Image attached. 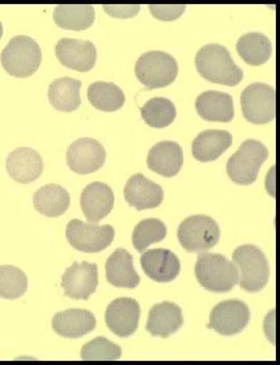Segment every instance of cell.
Wrapping results in <instances>:
<instances>
[{"label": "cell", "mask_w": 280, "mask_h": 365, "mask_svg": "<svg viewBox=\"0 0 280 365\" xmlns=\"http://www.w3.org/2000/svg\"><path fill=\"white\" fill-rule=\"evenodd\" d=\"M194 62L200 76L214 84L233 87L243 80V71L234 62L230 51L219 43L201 48Z\"/></svg>", "instance_id": "1"}, {"label": "cell", "mask_w": 280, "mask_h": 365, "mask_svg": "<svg viewBox=\"0 0 280 365\" xmlns=\"http://www.w3.org/2000/svg\"><path fill=\"white\" fill-rule=\"evenodd\" d=\"M194 274L201 286L211 292H228L239 282L237 267L221 254H201Z\"/></svg>", "instance_id": "2"}, {"label": "cell", "mask_w": 280, "mask_h": 365, "mask_svg": "<svg viewBox=\"0 0 280 365\" xmlns=\"http://www.w3.org/2000/svg\"><path fill=\"white\" fill-rule=\"evenodd\" d=\"M0 62L9 75L15 78L30 77L41 66V47L30 36H15L2 51Z\"/></svg>", "instance_id": "3"}, {"label": "cell", "mask_w": 280, "mask_h": 365, "mask_svg": "<svg viewBox=\"0 0 280 365\" xmlns=\"http://www.w3.org/2000/svg\"><path fill=\"white\" fill-rule=\"evenodd\" d=\"M268 157L269 151L263 143L256 140H245L229 159L226 173L235 184L242 186L254 184Z\"/></svg>", "instance_id": "4"}, {"label": "cell", "mask_w": 280, "mask_h": 365, "mask_svg": "<svg viewBox=\"0 0 280 365\" xmlns=\"http://www.w3.org/2000/svg\"><path fill=\"white\" fill-rule=\"evenodd\" d=\"M178 63L174 57L163 51H150L136 60L135 73L147 89H159L172 84L178 76Z\"/></svg>", "instance_id": "5"}, {"label": "cell", "mask_w": 280, "mask_h": 365, "mask_svg": "<svg viewBox=\"0 0 280 365\" xmlns=\"http://www.w3.org/2000/svg\"><path fill=\"white\" fill-rule=\"evenodd\" d=\"M233 260L239 269L240 287L249 292H259L267 285L270 267L265 254L254 245H242L233 253Z\"/></svg>", "instance_id": "6"}, {"label": "cell", "mask_w": 280, "mask_h": 365, "mask_svg": "<svg viewBox=\"0 0 280 365\" xmlns=\"http://www.w3.org/2000/svg\"><path fill=\"white\" fill-rule=\"evenodd\" d=\"M177 237L185 250L200 253L216 246L221 237V230L211 217L196 215L182 221L178 228Z\"/></svg>", "instance_id": "7"}, {"label": "cell", "mask_w": 280, "mask_h": 365, "mask_svg": "<svg viewBox=\"0 0 280 365\" xmlns=\"http://www.w3.org/2000/svg\"><path fill=\"white\" fill-rule=\"evenodd\" d=\"M243 115L256 125L270 123L276 115V91L264 83H254L241 93Z\"/></svg>", "instance_id": "8"}, {"label": "cell", "mask_w": 280, "mask_h": 365, "mask_svg": "<svg viewBox=\"0 0 280 365\" xmlns=\"http://www.w3.org/2000/svg\"><path fill=\"white\" fill-rule=\"evenodd\" d=\"M66 240L73 248L85 253H97L106 250L115 237V230L111 225L84 223L74 219L66 226Z\"/></svg>", "instance_id": "9"}, {"label": "cell", "mask_w": 280, "mask_h": 365, "mask_svg": "<svg viewBox=\"0 0 280 365\" xmlns=\"http://www.w3.org/2000/svg\"><path fill=\"white\" fill-rule=\"evenodd\" d=\"M249 320L251 311L246 304L237 299L224 300L212 309L207 327L222 336H235L246 328Z\"/></svg>", "instance_id": "10"}, {"label": "cell", "mask_w": 280, "mask_h": 365, "mask_svg": "<svg viewBox=\"0 0 280 365\" xmlns=\"http://www.w3.org/2000/svg\"><path fill=\"white\" fill-rule=\"evenodd\" d=\"M106 157L104 145L90 138H79L66 151V163L78 175H89L101 170L106 163Z\"/></svg>", "instance_id": "11"}, {"label": "cell", "mask_w": 280, "mask_h": 365, "mask_svg": "<svg viewBox=\"0 0 280 365\" xmlns=\"http://www.w3.org/2000/svg\"><path fill=\"white\" fill-rule=\"evenodd\" d=\"M99 286V269L96 263L75 262L64 272L61 287L64 295L73 299L87 300Z\"/></svg>", "instance_id": "12"}, {"label": "cell", "mask_w": 280, "mask_h": 365, "mask_svg": "<svg viewBox=\"0 0 280 365\" xmlns=\"http://www.w3.org/2000/svg\"><path fill=\"white\" fill-rule=\"evenodd\" d=\"M55 54L62 66L80 73L91 71L96 63V48L90 41L59 39L55 46Z\"/></svg>", "instance_id": "13"}, {"label": "cell", "mask_w": 280, "mask_h": 365, "mask_svg": "<svg viewBox=\"0 0 280 365\" xmlns=\"http://www.w3.org/2000/svg\"><path fill=\"white\" fill-rule=\"evenodd\" d=\"M140 315V304L136 300L133 298H117L106 308V327L117 336H131L139 327Z\"/></svg>", "instance_id": "14"}, {"label": "cell", "mask_w": 280, "mask_h": 365, "mask_svg": "<svg viewBox=\"0 0 280 365\" xmlns=\"http://www.w3.org/2000/svg\"><path fill=\"white\" fill-rule=\"evenodd\" d=\"M164 195L161 186L150 181L142 173L131 175L124 187V198L136 211L159 207L163 202Z\"/></svg>", "instance_id": "15"}, {"label": "cell", "mask_w": 280, "mask_h": 365, "mask_svg": "<svg viewBox=\"0 0 280 365\" xmlns=\"http://www.w3.org/2000/svg\"><path fill=\"white\" fill-rule=\"evenodd\" d=\"M114 202V192L105 182H91L81 193V207L89 223L105 219L112 211Z\"/></svg>", "instance_id": "16"}, {"label": "cell", "mask_w": 280, "mask_h": 365, "mask_svg": "<svg viewBox=\"0 0 280 365\" xmlns=\"http://www.w3.org/2000/svg\"><path fill=\"white\" fill-rule=\"evenodd\" d=\"M6 166L11 179L20 184L36 181L44 170L41 155L36 150L26 147L14 150L6 158Z\"/></svg>", "instance_id": "17"}, {"label": "cell", "mask_w": 280, "mask_h": 365, "mask_svg": "<svg viewBox=\"0 0 280 365\" xmlns=\"http://www.w3.org/2000/svg\"><path fill=\"white\" fill-rule=\"evenodd\" d=\"M141 265L150 279L159 283L174 281L181 270L179 258L166 249H152L141 257Z\"/></svg>", "instance_id": "18"}, {"label": "cell", "mask_w": 280, "mask_h": 365, "mask_svg": "<svg viewBox=\"0 0 280 365\" xmlns=\"http://www.w3.org/2000/svg\"><path fill=\"white\" fill-rule=\"evenodd\" d=\"M184 325L182 309L174 302L155 304L148 315L146 329L151 336L166 339L176 334Z\"/></svg>", "instance_id": "19"}, {"label": "cell", "mask_w": 280, "mask_h": 365, "mask_svg": "<svg viewBox=\"0 0 280 365\" xmlns=\"http://www.w3.org/2000/svg\"><path fill=\"white\" fill-rule=\"evenodd\" d=\"M147 165L161 177H175L184 166V150L175 142H159L148 153Z\"/></svg>", "instance_id": "20"}, {"label": "cell", "mask_w": 280, "mask_h": 365, "mask_svg": "<svg viewBox=\"0 0 280 365\" xmlns=\"http://www.w3.org/2000/svg\"><path fill=\"white\" fill-rule=\"evenodd\" d=\"M96 327V319L91 312L69 309L60 312L52 319V327L60 336L79 339L89 334Z\"/></svg>", "instance_id": "21"}, {"label": "cell", "mask_w": 280, "mask_h": 365, "mask_svg": "<svg viewBox=\"0 0 280 365\" xmlns=\"http://www.w3.org/2000/svg\"><path fill=\"white\" fill-rule=\"evenodd\" d=\"M196 110L202 119L209 122L229 123L235 117L233 97L224 92H203L196 101Z\"/></svg>", "instance_id": "22"}, {"label": "cell", "mask_w": 280, "mask_h": 365, "mask_svg": "<svg viewBox=\"0 0 280 365\" xmlns=\"http://www.w3.org/2000/svg\"><path fill=\"white\" fill-rule=\"evenodd\" d=\"M106 278L118 288L138 287L141 279L134 267L133 256L126 249H117L106 262Z\"/></svg>", "instance_id": "23"}, {"label": "cell", "mask_w": 280, "mask_h": 365, "mask_svg": "<svg viewBox=\"0 0 280 365\" xmlns=\"http://www.w3.org/2000/svg\"><path fill=\"white\" fill-rule=\"evenodd\" d=\"M233 136L229 131L209 129L194 138L191 152L201 163L216 160L232 145Z\"/></svg>", "instance_id": "24"}, {"label": "cell", "mask_w": 280, "mask_h": 365, "mask_svg": "<svg viewBox=\"0 0 280 365\" xmlns=\"http://www.w3.org/2000/svg\"><path fill=\"white\" fill-rule=\"evenodd\" d=\"M34 209L49 218H56L68 211L71 196L64 187L48 184L39 188L34 196Z\"/></svg>", "instance_id": "25"}, {"label": "cell", "mask_w": 280, "mask_h": 365, "mask_svg": "<svg viewBox=\"0 0 280 365\" xmlns=\"http://www.w3.org/2000/svg\"><path fill=\"white\" fill-rule=\"evenodd\" d=\"M81 81L64 77L56 78L49 86L48 98L51 106L57 110L71 113L81 105Z\"/></svg>", "instance_id": "26"}, {"label": "cell", "mask_w": 280, "mask_h": 365, "mask_svg": "<svg viewBox=\"0 0 280 365\" xmlns=\"http://www.w3.org/2000/svg\"><path fill=\"white\" fill-rule=\"evenodd\" d=\"M60 29L82 31L90 29L96 19V11L90 4H60L53 13Z\"/></svg>", "instance_id": "27"}, {"label": "cell", "mask_w": 280, "mask_h": 365, "mask_svg": "<svg viewBox=\"0 0 280 365\" xmlns=\"http://www.w3.org/2000/svg\"><path fill=\"white\" fill-rule=\"evenodd\" d=\"M237 52L243 61L252 66L265 64L272 55L270 39L260 32H249L238 39Z\"/></svg>", "instance_id": "28"}, {"label": "cell", "mask_w": 280, "mask_h": 365, "mask_svg": "<svg viewBox=\"0 0 280 365\" xmlns=\"http://www.w3.org/2000/svg\"><path fill=\"white\" fill-rule=\"evenodd\" d=\"M89 103L103 112H115L126 103V96L121 88L109 82H96L87 90Z\"/></svg>", "instance_id": "29"}, {"label": "cell", "mask_w": 280, "mask_h": 365, "mask_svg": "<svg viewBox=\"0 0 280 365\" xmlns=\"http://www.w3.org/2000/svg\"><path fill=\"white\" fill-rule=\"evenodd\" d=\"M141 115L147 125L154 128H164L175 121L177 110L170 99L154 97L141 108Z\"/></svg>", "instance_id": "30"}, {"label": "cell", "mask_w": 280, "mask_h": 365, "mask_svg": "<svg viewBox=\"0 0 280 365\" xmlns=\"http://www.w3.org/2000/svg\"><path fill=\"white\" fill-rule=\"evenodd\" d=\"M166 227L159 219L149 218L141 221L133 232V245L136 251L142 253L150 245L166 239Z\"/></svg>", "instance_id": "31"}, {"label": "cell", "mask_w": 280, "mask_h": 365, "mask_svg": "<svg viewBox=\"0 0 280 365\" xmlns=\"http://www.w3.org/2000/svg\"><path fill=\"white\" fill-rule=\"evenodd\" d=\"M29 288L26 274L11 265L0 267V297L17 299L22 297Z\"/></svg>", "instance_id": "32"}, {"label": "cell", "mask_w": 280, "mask_h": 365, "mask_svg": "<svg viewBox=\"0 0 280 365\" xmlns=\"http://www.w3.org/2000/svg\"><path fill=\"white\" fill-rule=\"evenodd\" d=\"M121 355V348L104 336L92 339L81 350V358L85 361H113Z\"/></svg>", "instance_id": "33"}, {"label": "cell", "mask_w": 280, "mask_h": 365, "mask_svg": "<svg viewBox=\"0 0 280 365\" xmlns=\"http://www.w3.org/2000/svg\"><path fill=\"white\" fill-rule=\"evenodd\" d=\"M148 8L152 16L157 20L170 22L181 17L186 6L184 4H150Z\"/></svg>", "instance_id": "34"}, {"label": "cell", "mask_w": 280, "mask_h": 365, "mask_svg": "<svg viewBox=\"0 0 280 365\" xmlns=\"http://www.w3.org/2000/svg\"><path fill=\"white\" fill-rule=\"evenodd\" d=\"M106 14L112 17L119 18V19H129L135 17L140 11L141 6L139 4H105L103 6Z\"/></svg>", "instance_id": "35"}, {"label": "cell", "mask_w": 280, "mask_h": 365, "mask_svg": "<svg viewBox=\"0 0 280 365\" xmlns=\"http://www.w3.org/2000/svg\"><path fill=\"white\" fill-rule=\"evenodd\" d=\"M2 34H4V27H2L1 22H0V38H1Z\"/></svg>", "instance_id": "36"}]
</instances>
